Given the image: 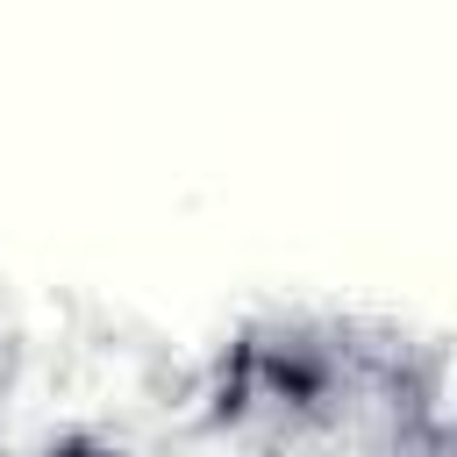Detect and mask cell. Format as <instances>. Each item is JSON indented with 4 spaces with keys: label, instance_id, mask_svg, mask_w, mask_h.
<instances>
[{
    "label": "cell",
    "instance_id": "1",
    "mask_svg": "<svg viewBox=\"0 0 457 457\" xmlns=\"http://www.w3.org/2000/svg\"><path fill=\"white\" fill-rule=\"evenodd\" d=\"M36 457H121V450L100 443V436H57V443H43Z\"/></svg>",
    "mask_w": 457,
    "mask_h": 457
}]
</instances>
